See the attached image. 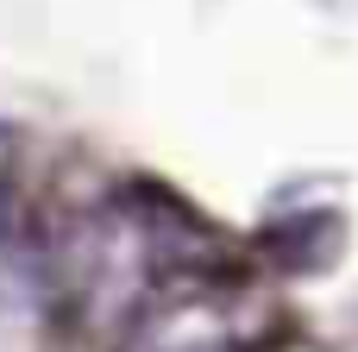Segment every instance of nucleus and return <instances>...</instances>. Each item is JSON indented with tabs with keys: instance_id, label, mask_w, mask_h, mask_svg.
Listing matches in <instances>:
<instances>
[{
	"instance_id": "f257e3e1",
	"label": "nucleus",
	"mask_w": 358,
	"mask_h": 352,
	"mask_svg": "<svg viewBox=\"0 0 358 352\" xmlns=\"http://www.w3.org/2000/svg\"><path fill=\"white\" fill-rule=\"evenodd\" d=\"M157 352H227V346H157Z\"/></svg>"
}]
</instances>
